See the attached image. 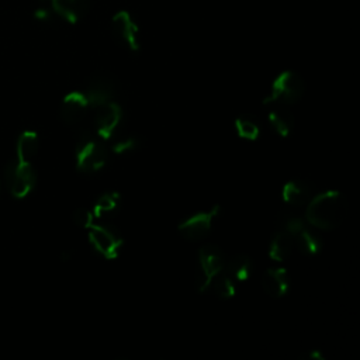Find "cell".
I'll return each mask as SVG.
<instances>
[{
	"label": "cell",
	"instance_id": "cell-1",
	"mask_svg": "<svg viewBox=\"0 0 360 360\" xmlns=\"http://www.w3.org/2000/svg\"><path fill=\"white\" fill-rule=\"evenodd\" d=\"M347 214V200L338 190L322 191L307 204L305 221L316 229L332 231L338 228Z\"/></svg>",
	"mask_w": 360,
	"mask_h": 360
},
{
	"label": "cell",
	"instance_id": "cell-2",
	"mask_svg": "<svg viewBox=\"0 0 360 360\" xmlns=\"http://www.w3.org/2000/svg\"><path fill=\"white\" fill-rule=\"evenodd\" d=\"M104 142L105 141L98 138L91 129H86L80 134L75 149L76 167L79 172L93 174L105 166L110 149Z\"/></svg>",
	"mask_w": 360,
	"mask_h": 360
},
{
	"label": "cell",
	"instance_id": "cell-3",
	"mask_svg": "<svg viewBox=\"0 0 360 360\" xmlns=\"http://www.w3.org/2000/svg\"><path fill=\"white\" fill-rule=\"evenodd\" d=\"M305 93L304 79L291 70L280 73L270 86V93L264 98V104L291 105L298 103Z\"/></svg>",
	"mask_w": 360,
	"mask_h": 360
},
{
	"label": "cell",
	"instance_id": "cell-4",
	"mask_svg": "<svg viewBox=\"0 0 360 360\" xmlns=\"http://www.w3.org/2000/svg\"><path fill=\"white\" fill-rule=\"evenodd\" d=\"M89 242L94 250L107 260L115 259L124 246L121 233L110 225L93 224L89 229Z\"/></svg>",
	"mask_w": 360,
	"mask_h": 360
},
{
	"label": "cell",
	"instance_id": "cell-5",
	"mask_svg": "<svg viewBox=\"0 0 360 360\" xmlns=\"http://www.w3.org/2000/svg\"><path fill=\"white\" fill-rule=\"evenodd\" d=\"M4 179L8 191L15 198L27 197L34 188L37 180L32 163H22L17 159L7 163L4 169Z\"/></svg>",
	"mask_w": 360,
	"mask_h": 360
},
{
	"label": "cell",
	"instance_id": "cell-6",
	"mask_svg": "<svg viewBox=\"0 0 360 360\" xmlns=\"http://www.w3.org/2000/svg\"><path fill=\"white\" fill-rule=\"evenodd\" d=\"M225 257L221 249L215 245H204L198 250V271H197V290L207 292L211 280L222 271Z\"/></svg>",
	"mask_w": 360,
	"mask_h": 360
},
{
	"label": "cell",
	"instance_id": "cell-7",
	"mask_svg": "<svg viewBox=\"0 0 360 360\" xmlns=\"http://www.w3.org/2000/svg\"><path fill=\"white\" fill-rule=\"evenodd\" d=\"M93 132L103 141H110L117 135L122 121V108L115 101H108L93 108Z\"/></svg>",
	"mask_w": 360,
	"mask_h": 360
},
{
	"label": "cell",
	"instance_id": "cell-8",
	"mask_svg": "<svg viewBox=\"0 0 360 360\" xmlns=\"http://www.w3.org/2000/svg\"><path fill=\"white\" fill-rule=\"evenodd\" d=\"M219 214V205L210 208L208 211L197 212L179 224V233L188 242H200L208 236L212 229V222Z\"/></svg>",
	"mask_w": 360,
	"mask_h": 360
},
{
	"label": "cell",
	"instance_id": "cell-9",
	"mask_svg": "<svg viewBox=\"0 0 360 360\" xmlns=\"http://www.w3.org/2000/svg\"><path fill=\"white\" fill-rule=\"evenodd\" d=\"M91 107L83 91H70L62 100L60 117L68 125H82L90 112Z\"/></svg>",
	"mask_w": 360,
	"mask_h": 360
},
{
	"label": "cell",
	"instance_id": "cell-10",
	"mask_svg": "<svg viewBox=\"0 0 360 360\" xmlns=\"http://www.w3.org/2000/svg\"><path fill=\"white\" fill-rule=\"evenodd\" d=\"M112 34L121 46L128 51L139 49V30L127 11H120L112 17Z\"/></svg>",
	"mask_w": 360,
	"mask_h": 360
},
{
	"label": "cell",
	"instance_id": "cell-11",
	"mask_svg": "<svg viewBox=\"0 0 360 360\" xmlns=\"http://www.w3.org/2000/svg\"><path fill=\"white\" fill-rule=\"evenodd\" d=\"M83 93L93 110L101 104L114 101V97L117 94V86L110 76L97 75L89 80Z\"/></svg>",
	"mask_w": 360,
	"mask_h": 360
},
{
	"label": "cell",
	"instance_id": "cell-12",
	"mask_svg": "<svg viewBox=\"0 0 360 360\" xmlns=\"http://www.w3.org/2000/svg\"><path fill=\"white\" fill-rule=\"evenodd\" d=\"M262 288L271 298H281L290 290V277L283 267H270L262 276Z\"/></svg>",
	"mask_w": 360,
	"mask_h": 360
},
{
	"label": "cell",
	"instance_id": "cell-13",
	"mask_svg": "<svg viewBox=\"0 0 360 360\" xmlns=\"http://www.w3.org/2000/svg\"><path fill=\"white\" fill-rule=\"evenodd\" d=\"M281 197L288 205L302 207L312 198V187L307 180L294 179L283 186Z\"/></svg>",
	"mask_w": 360,
	"mask_h": 360
},
{
	"label": "cell",
	"instance_id": "cell-14",
	"mask_svg": "<svg viewBox=\"0 0 360 360\" xmlns=\"http://www.w3.org/2000/svg\"><path fill=\"white\" fill-rule=\"evenodd\" d=\"M51 7L53 15L69 22L77 21L87 10L89 0H44Z\"/></svg>",
	"mask_w": 360,
	"mask_h": 360
},
{
	"label": "cell",
	"instance_id": "cell-15",
	"mask_svg": "<svg viewBox=\"0 0 360 360\" xmlns=\"http://www.w3.org/2000/svg\"><path fill=\"white\" fill-rule=\"evenodd\" d=\"M271 108L269 110L267 118L273 129L277 135L285 138L288 136L294 129V117L292 114L285 108V105L281 104H270Z\"/></svg>",
	"mask_w": 360,
	"mask_h": 360
},
{
	"label": "cell",
	"instance_id": "cell-16",
	"mask_svg": "<svg viewBox=\"0 0 360 360\" xmlns=\"http://www.w3.org/2000/svg\"><path fill=\"white\" fill-rule=\"evenodd\" d=\"M252 270H253L252 260L248 255H243V253H238L231 259L225 260V264L222 269V271L228 274L235 283L246 281L250 277Z\"/></svg>",
	"mask_w": 360,
	"mask_h": 360
},
{
	"label": "cell",
	"instance_id": "cell-17",
	"mask_svg": "<svg viewBox=\"0 0 360 360\" xmlns=\"http://www.w3.org/2000/svg\"><path fill=\"white\" fill-rule=\"evenodd\" d=\"M39 149V139L35 131H24L20 134L15 145V159L22 163H32Z\"/></svg>",
	"mask_w": 360,
	"mask_h": 360
},
{
	"label": "cell",
	"instance_id": "cell-18",
	"mask_svg": "<svg viewBox=\"0 0 360 360\" xmlns=\"http://www.w3.org/2000/svg\"><path fill=\"white\" fill-rule=\"evenodd\" d=\"M294 248L292 235L278 229L269 245V257L274 262H284L290 257Z\"/></svg>",
	"mask_w": 360,
	"mask_h": 360
},
{
	"label": "cell",
	"instance_id": "cell-19",
	"mask_svg": "<svg viewBox=\"0 0 360 360\" xmlns=\"http://www.w3.org/2000/svg\"><path fill=\"white\" fill-rule=\"evenodd\" d=\"M294 246L304 255L312 256L318 255L322 249V240L316 233H314L311 229H308L305 225L292 235Z\"/></svg>",
	"mask_w": 360,
	"mask_h": 360
},
{
	"label": "cell",
	"instance_id": "cell-20",
	"mask_svg": "<svg viewBox=\"0 0 360 360\" xmlns=\"http://www.w3.org/2000/svg\"><path fill=\"white\" fill-rule=\"evenodd\" d=\"M208 291L221 300H229L236 294V283L228 274L221 271L211 280Z\"/></svg>",
	"mask_w": 360,
	"mask_h": 360
},
{
	"label": "cell",
	"instance_id": "cell-21",
	"mask_svg": "<svg viewBox=\"0 0 360 360\" xmlns=\"http://www.w3.org/2000/svg\"><path fill=\"white\" fill-rule=\"evenodd\" d=\"M118 207H120V194L112 191V193L101 194L96 200L91 211L94 214V218H104L107 215H112L114 212H117Z\"/></svg>",
	"mask_w": 360,
	"mask_h": 360
},
{
	"label": "cell",
	"instance_id": "cell-22",
	"mask_svg": "<svg viewBox=\"0 0 360 360\" xmlns=\"http://www.w3.org/2000/svg\"><path fill=\"white\" fill-rule=\"evenodd\" d=\"M235 129L239 138L245 141H256L260 135V127L250 117H239L235 120Z\"/></svg>",
	"mask_w": 360,
	"mask_h": 360
},
{
	"label": "cell",
	"instance_id": "cell-23",
	"mask_svg": "<svg viewBox=\"0 0 360 360\" xmlns=\"http://www.w3.org/2000/svg\"><path fill=\"white\" fill-rule=\"evenodd\" d=\"M110 150L115 155H125L135 150L139 146V139L135 135H121L112 136Z\"/></svg>",
	"mask_w": 360,
	"mask_h": 360
},
{
	"label": "cell",
	"instance_id": "cell-24",
	"mask_svg": "<svg viewBox=\"0 0 360 360\" xmlns=\"http://www.w3.org/2000/svg\"><path fill=\"white\" fill-rule=\"evenodd\" d=\"M278 225L280 229L288 232L290 235H294L305 225V221L301 217L294 215L291 212H283L278 217Z\"/></svg>",
	"mask_w": 360,
	"mask_h": 360
},
{
	"label": "cell",
	"instance_id": "cell-25",
	"mask_svg": "<svg viewBox=\"0 0 360 360\" xmlns=\"http://www.w3.org/2000/svg\"><path fill=\"white\" fill-rule=\"evenodd\" d=\"M72 219L76 226L89 229L94 224V214L89 208H76L72 214Z\"/></svg>",
	"mask_w": 360,
	"mask_h": 360
},
{
	"label": "cell",
	"instance_id": "cell-26",
	"mask_svg": "<svg viewBox=\"0 0 360 360\" xmlns=\"http://www.w3.org/2000/svg\"><path fill=\"white\" fill-rule=\"evenodd\" d=\"M308 356H309V359H311V360H325L323 354H322L319 350H312Z\"/></svg>",
	"mask_w": 360,
	"mask_h": 360
},
{
	"label": "cell",
	"instance_id": "cell-27",
	"mask_svg": "<svg viewBox=\"0 0 360 360\" xmlns=\"http://www.w3.org/2000/svg\"><path fill=\"white\" fill-rule=\"evenodd\" d=\"M0 191H1V181H0Z\"/></svg>",
	"mask_w": 360,
	"mask_h": 360
}]
</instances>
